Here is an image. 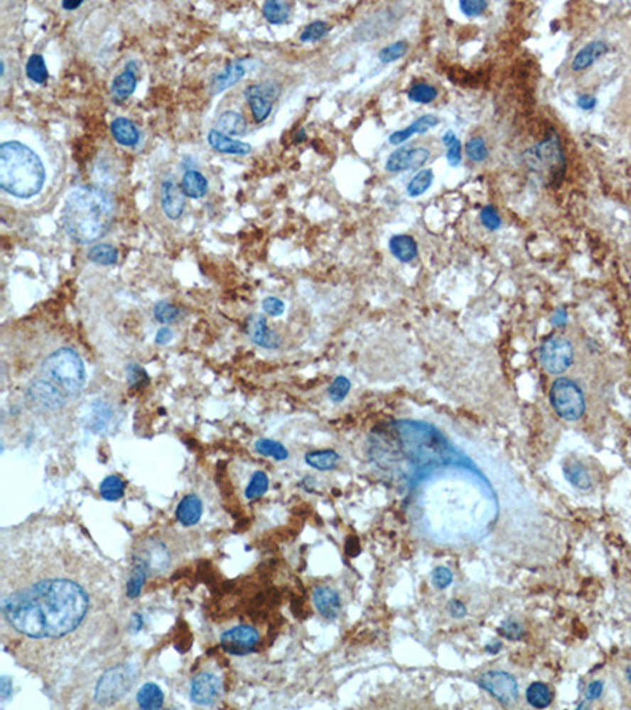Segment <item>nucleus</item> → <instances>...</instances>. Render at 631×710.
<instances>
[{"instance_id": "0eeeda50", "label": "nucleus", "mask_w": 631, "mask_h": 710, "mask_svg": "<svg viewBox=\"0 0 631 710\" xmlns=\"http://www.w3.org/2000/svg\"><path fill=\"white\" fill-rule=\"evenodd\" d=\"M136 680V671L131 665L120 663L102 674L95 687V702L109 707L119 702L131 690Z\"/></svg>"}, {"instance_id": "bb28decb", "label": "nucleus", "mask_w": 631, "mask_h": 710, "mask_svg": "<svg viewBox=\"0 0 631 710\" xmlns=\"http://www.w3.org/2000/svg\"><path fill=\"white\" fill-rule=\"evenodd\" d=\"M390 251L399 262H412L419 254L417 242L414 237L406 234H398L390 239Z\"/></svg>"}, {"instance_id": "4468645a", "label": "nucleus", "mask_w": 631, "mask_h": 710, "mask_svg": "<svg viewBox=\"0 0 631 710\" xmlns=\"http://www.w3.org/2000/svg\"><path fill=\"white\" fill-rule=\"evenodd\" d=\"M245 97L248 99L249 109L253 112V117L261 124L270 116L274 109V99L278 97V89L274 84H254L249 85L245 90Z\"/></svg>"}, {"instance_id": "423d86ee", "label": "nucleus", "mask_w": 631, "mask_h": 710, "mask_svg": "<svg viewBox=\"0 0 631 710\" xmlns=\"http://www.w3.org/2000/svg\"><path fill=\"white\" fill-rule=\"evenodd\" d=\"M43 376L65 392L67 397L76 398L85 385V367L82 358L70 348L57 349L41 363Z\"/></svg>"}, {"instance_id": "4be33fe9", "label": "nucleus", "mask_w": 631, "mask_h": 710, "mask_svg": "<svg viewBox=\"0 0 631 710\" xmlns=\"http://www.w3.org/2000/svg\"><path fill=\"white\" fill-rule=\"evenodd\" d=\"M207 141H209V146L213 150H217V152L225 154V155L243 156V155H248L251 152V146L247 144V142L237 141V139L231 138V136L223 134L218 130H212L209 133V136H207Z\"/></svg>"}, {"instance_id": "9b49d317", "label": "nucleus", "mask_w": 631, "mask_h": 710, "mask_svg": "<svg viewBox=\"0 0 631 710\" xmlns=\"http://www.w3.org/2000/svg\"><path fill=\"white\" fill-rule=\"evenodd\" d=\"M133 562L144 566L149 575L164 571L171 566L172 554L166 543L158 539L142 540L133 554Z\"/></svg>"}, {"instance_id": "bf43d9fd", "label": "nucleus", "mask_w": 631, "mask_h": 710, "mask_svg": "<svg viewBox=\"0 0 631 710\" xmlns=\"http://www.w3.org/2000/svg\"><path fill=\"white\" fill-rule=\"evenodd\" d=\"M551 324L554 327H559V328L568 324V313H566L565 308H557L551 318Z\"/></svg>"}, {"instance_id": "864d4df0", "label": "nucleus", "mask_w": 631, "mask_h": 710, "mask_svg": "<svg viewBox=\"0 0 631 710\" xmlns=\"http://www.w3.org/2000/svg\"><path fill=\"white\" fill-rule=\"evenodd\" d=\"M453 581V573H451L447 566H437L433 571V584L437 589H447Z\"/></svg>"}, {"instance_id": "de8ad7c7", "label": "nucleus", "mask_w": 631, "mask_h": 710, "mask_svg": "<svg viewBox=\"0 0 631 710\" xmlns=\"http://www.w3.org/2000/svg\"><path fill=\"white\" fill-rule=\"evenodd\" d=\"M350 381L347 377L338 376L332 382V385L328 387V398L333 401V403H341V401L347 397V393L350 392Z\"/></svg>"}, {"instance_id": "39448f33", "label": "nucleus", "mask_w": 631, "mask_h": 710, "mask_svg": "<svg viewBox=\"0 0 631 710\" xmlns=\"http://www.w3.org/2000/svg\"><path fill=\"white\" fill-rule=\"evenodd\" d=\"M526 164L534 174L541 178L546 186H561L566 172V156L562 142L554 128L539 144L529 149L524 155Z\"/></svg>"}, {"instance_id": "ddd939ff", "label": "nucleus", "mask_w": 631, "mask_h": 710, "mask_svg": "<svg viewBox=\"0 0 631 710\" xmlns=\"http://www.w3.org/2000/svg\"><path fill=\"white\" fill-rule=\"evenodd\" d=\"M261 642V635L249 625H237L221 636V645L231 655H247L256 650Z\"/></svg>"}, {"instance_id": "7c9ffc66", "label": "nucleus", "mask_w": 631, "mask_h": 710, "mask_svg": "<svg viewBox=\"0 0 631 710\" xmlns=\"http://www.w3.org/2000/svg\"><path fill=\"white\" fill-rule=\"evenodd\" d=\"M136 701L141 709H161L164 704V693L156 684L147 682L139 688Z\"/></svg>"}, {"instance_id": "e433bc0d", "label": "nucleus", "mask_w": 631, "mask_h": 710, "mask_svg": "<svg viewBox=\"0 0 631 710\" xmlns=\"http://www.w3.org/2000/svg\"><path fill=\"white\" fill-rule=\"evenodd\" d=\"M254 448L259 455L275 458V460H278V461L288 460V456H289L288 448H286L281 442L274 441V439H259L254 443Z\"/></svg>"}, {"instance_id": "9d476101", "label": "nucleus", "mask_w": 631, "mask_h": 710, "mask_svg": "<svg viewBox=\"0 0 631 710\" xmlns=\"http://www.w3.org/2000/svg\"><path fill=\"white\" fill-rule=\"evenodd\" d=\"M539 357L541 367L546 370L549 375L561 376L573 365V360H575V349H573V344L570 340L563 338V336L554 335L543 341L539 350Z\"/></svg>"}, {"instance_id": "ea45409f", "label": "nucleus", "mask_w": 631, "mask_h": 710, "mask_svg": "<svg viewBox=\"0 0 631 710\" xmlns=\"http://www.w3.org/2000/svg\"><path fill=\"white\" fill-rule=\"evenodd\" d=\"M434 181V172L431 169H423L419 174H415V177L411 181V183L407 185V195L411 198H419L423 193L428 191L429 186L433 185Z\"/></svg>"}, {"instance_id": "58836bf2", "label": "nucleus", "mask_w": 631, "mask_h": 710, "mask_svg": "<svg viewBox=\"0 0 631 710\" xmlns=\"http://www.w3.org/2000/svg\"><path fill=\"white\" fill-rule=\"evenodd\" d=\"M26 73L31 81L37 82V84H45L48 81L49 73H48L46 62H45V59H43V55L33 54V55L28 57V60L26 63Z\"/></svg>"}, {"instance_id": "8fccbe9b", "label": "nucleus", "mask_w": 631, "mask_h": 710, "mask_svg": "<svg viewBox=\"0 0 631 710\" xmlns=\"http://www.w3.org/2000/svg\"><path fill=\"white\" fill-rule=\"evenodd\" d=\"M497 633L510 641H519L521 638H524V627H522L518 620L507 619L500 623Z\"/></svg>"}, {"instance_id": "052dcab7", "label": "nucleus", "mask_w": 631, "mask_h": 710, "mask_svg": "<svg viewBox=\"0 0 631 710\" xmlns=\"http://www.w3.org/2000/svg\"><path fill=\"white\" fill-rule=\"evenodd\" d=\"M172 338H174V333H172V330L168 328V327H163V328L158 330V333L155 336V341L163 346V344H169L172 341Z\"/></svg>"}, {"instance_id": "4c0bfd02", "label": "nucleus", "mask_w": 631, "mask_h": 710, "mask_svg": "<svg viewBox=\"0 0 631 710\" xmlns=\"http://www.w3.org/2000/svg\"><path fill=\"white\" fill-rule=\"evenodd\" d=\"M99 494L104 500H119L124 497L125 494V482L117 475H109L106 477L102 485H99Z\"/></svg>"}, {"instance_id": "37998d69", "label": "nucleus", "mask_w": 631, "mask_h": 710, "mask_svg": "<svg viewBox=\"0 0 631 710\" xmlns=\"http://www.w3.org/2000/svg\"><path fill=\"white\" fill-rule=\"evenodd\" d=\"M267 490H269L267 473L262 472V470H257L253 473V477H251V480H249V483L245 490V496H247V499H257V497L264 496V494L267 493Z\"/></svg>"}, {"instance_id": "f257e3e1", "label": "nucleus", "mask_w": 631, "mask_h": 710, "mask_svg": "<svg viewBox=\"0 0 631 710\" xmlns=\"http://www.w3.org/2000/svg\"><path fill=\"white\" fill-rule=\"evenodd\" d=\"M117 579L99 557L33 548L0 562V611L11 654L37 672L75 662L112 620Z\"/></svg>"}, {"instance_id": "c03bdc74", "label": "nucleus", "mask_w": 631, "mask_h": 710, "mask_svg": "<svg viewBox=\"0 0 631 710\" xmlns=\"http://www.w3.org/2000/svg\"><path fill=\"white\" fill-rule=\"evenodd\" d=\"M407 49H409L407 41H404V40L394 41V43H392V45L381 49V53H379V60H381L382 63H390L394 60H399L401 57L406 55Z\"/></svg>"}, {"instance_id": "2eb2a0df", "label": "nucleus", "mask_w": 631, "mask_h": 710, "mask_svg": "<svg viewBox=\"0 0 631 710\" xmlns=\"http://www.w3.org/2000/svg\"><path fill=\"white\" fill-rule=\"evenodd\" d=\"M221 696V680L212 672H199L191 680L190 698L198 706H213Z\"/></svg>"}, {"instance_id": "f03ea898", "label": "nucleus", "mask_w": 631, "mask_h": 710, "mask_svg": "<svg viewBox=\"0 0 631 710\" xmlns=\"http://www.w3.org/2000/svg\"><path fill=\"white\" fill-rule=\"evenodd\" d=\"M116 204L102 186L82 185L70 193L62 212V223L68 237L87 245L104 237L112 226Z\"/></svg>"}, {"instance_id": "1a4fd4ad", "label": "nucleus", "mask_w": 631, "mask_h": 710, "mask_svg": "<svg viewBox=\"0 0 631 710\" xmlns=\"http://www.w3.org/2000/svg\"><path fill=\"white\" fill-rule=\"evenodd\" d=\"M68 397L49 379H35L27 385L26 401L31 409L40 414H54L62 411Z\"/></svg>"}, {"instance_id": "dca6fc26", "label": "nucleus", "mask_w": 631, "mask_h": 710, "mask_svg": "<svg viewBox=\"0 0 631 710\" xmlns=\"http://www.w3.org/2000/svg\"><path fill=\"white\" fill-rule=\"evenodd\" d=\"M429 150L426 147H406L398 149L387 158L385 169L389 172H403L407 169L420 168L429 160Z\"/></svg>"}, {"instance_id": "72a5a7b5", "label": "nucleus", "mask_w": 631, "mask_h": 710, "mask_svg": "<svg viewBox=\"0 0 631 710\" xmlns=\"http://www.w3.org/2000/svg\"><path fill=\"white\" fill-rule=\"evenodd\" d=\"M264 18L269 21L270 24H284L288 23V19L291 16V4L288 2H275V0H270V2H265L262 6Z\"/></svg>"}, {"instance_id": "7ed1b4c3", "label": "nucleus", "mask_w": 631, "mask_h": 710, "mask_svg": "<svg viewBox=\"0 0 631 710\" xmlns=\"http://www.w3.org/2000/svg\"><path fill=\"white\" fill-rule=\"evenodd\" d=\"M46 181L45 164L31 147L19 141L0 146V188L18 199H31Z\"/></svg>"}, {"instance_id": "a878e982", "label": "nucleus", "mask_w": 631, "mask_h": 710, "mask_svg": "<svg viewBox=\"0 0 631 710\" xmlns=\"http://www.w3.org/2000/svg\"><path fill=\"white\" fill-rule=\"evenodd\" d=\"M608 45L601 40H595L589 45H586L581 51L576 54L575 59H573L571 68L575 71H583L586 68H589L593 65V62L600 59L601 55L608 53Z\"/></svg>"}, {"instance_id": "f8f14e48", "label": "nucleus", "mask_w": 631, "mask_h": 710, "mask_svg": "<svg viewBox=\"0 0 631 710\" xmlns=\"http://www.w3.org/2000/svg\"><path fill=\"white\" fill-rule=\"evenodd\" d=\"M477 684L504 706H510L518 699V682L508 672L487 671L480 676Z\"/></svg>"}, {"instance_id": "a19ab883", "label": "nucleus", "mask_w": 631, "mask_h": 710, "mask_svg": "<svg viewBox=\"0 0 631 710\" xmlns=\"http://www.w3.org/2000/svg\"><path fill=\"white\" fill-rule=\"evenodd\" d=\"M407 98L411 99V102L420 103V104L433 103L434 99L437 98V89L433 87V85L426 84V82H419L409 89Z\"/></svg>"}, {"instance_id": "13d9d810", "label": "nucleus", "mask_w": 631, "mask_h": 710, "mask_svg": "<svg viewBox=\"0 0 631 710\" xmlns=\"http://www.w3.org/2000/svg\"><path fill=\"white\" fill-rule=\"evenodd\" d=\"M603 690H605V684L601 682V680H595V682L589 684V687H587V701L598 699L601 694H603Z\"/></svg>"}, {"instance_id": "a211bd4d", "label": "nucleus", "mask_w": 631, "mask_h": 710, "mask_svg": "<svg viewBox=\"0 0 631 710\" xmlns=\"http://www.w3.org/2000/svg\"><path fill=\"white\" fill-rule=\"evenodd\" d=\"M247 332L251 341L261 348L278 349L279 344H281V338L269 327L267 319L262 318V316H251L248 319Z\"/></svg>"}, {"instance_id": "412c9836", "label": "nucleus", "mask_w": 631, "mask_h": 710, "mask_svg": "<svg viewBox=\"0 0 631 710\" xmlns=\"http://www.w3.org/2000/svg\"><path fill=\"white\" fill-rule=\"evenodd\" d=\"M203 513H204L203 500H200L196 494H186V496L178 502L176 518L182 526L191 527L198 525L200 518H203Z\"/></svg>"}, {"instance_id": "338daca9", "label": "nucleus", "mask_w": 631, "mask_h": 710, "mask_svg": "<svg viewBox=\"0 0 631 710\" xmlns=\"http://www.w3.org/2000/svg\"><path fill=\"white\" fill-rule=\"evenodd\" d=\"M625 676H627V680H628V685L631 688V665L627 668V672H625Z\"/></svg>"}, {"instance_id": "603ef678", "label": "nucleus", "mask_w": 631, "mask_h": 710, "mask_svg": "<svg viewBox=\"0 0 631 710\" xmlns=\"http://www.w3.org/2000/svg\"><path fill=\"white\" fill-rule=\"evenodd\" d=\"M480 220H482V225L487 229V231H497V229L502 226V220L499 217V213L492 205L485 207L482 213H480Z\"/></svg>"}, {"instance_id": "a18cd8bd", "label": "nucleus", "mask_w": 631, "mask_h": 710, "mask_svg": "<svg viewBox=\"0 0 631 710\" xmlns=\"http://www.w3.org/2000/svg\"><path fill=\"white\" fill-rule=\"evenodd\" d=\"M153 316L160 324H172V322H176L178 316H180V310L172 303L160 302L153 308Z\"/></svg>"}, {"instance_id": "f704fd0d", "label": "nucleus", "mask_w": 631, "mask_h": 710, "mask_svg": "<svg viewBox=\"0 0 631 710\" xmlns=\"http://www.w3.org/2000/svg\"><path fill=\"white\" fill-rule=\"evenodd\" d=\"M527 702L535 709H544L551 706L552 702V692L551 688L543 684V682H534L532 685H529L526 692Z\"/></svg>"}, {"instance_id": "b1692460", "label": "nucleus", "mask_w": 631, "mask_h": 710, "mask_svg": "<svg viewBox=\"0 0 631 710\" xmlns=\"http://www.w3.org/2000/svg\"><path fill=\"white\" fill-rule=\"evenodd\" d=\"M247 73V68L245 65H243V62H231L229 65H226L223 70L220 71V73L213 77V81H212V93H221V92H225L226 89L229 87H232V85H235L237 82L240 81V79L245 76Z\"/></svg>"}, {"instance_id": "c9c22d12", "label": "nucleus", "mask_w": 631, "mask_h": 710, "mask_svg": "<svg viewBox=\"0 0 631 710\" xmlns=\"http://www.w3.org/2000/svg\"><path fill=\"white\" fill-rule=\"evenodd\" d=\"M149 576H150L149 571L144 569V566L136 564V562H131V570H130V575H128V581H126V597L131 598V600L138 598L141 595L142 586H144Z\"/></svg>"}, {"instance_id": "6ab92c4d", "label": "nucleus", "mask_w": 631, "mask_h": 710, "mask_svg": "<svg viewBox=\"0 0 631 710\" xmlns=\"http://www.w3.org/2000/svg\"><path fill=\"white\" fill-rule=\"evenodd\" d=\"M314 606L322 618L327 620H335L341 613V598L332 587L320 586L316 587L313 593Z\"/></svg>"}, {"instance_id": "3c124183", "label": "nucleus", "mask_w": 631, "mask_h": 710, "mask_svg": "<svg viewBox=\"0 0 631 710\" xmlns=\"http://www.w3.org/2000/svg\"><path fill=\"white\" fill-rule=\"evenodd\" d=\"M126 379L131 389H142L149 384V375L146 370L139 365H128L126 367Z\"/></svg>"}, {"instance_id": "6e6d98bb", "label": "nucleus", "mask_w": 631, "mask_h": 710, "mask_svg": "<svg viewBox=\"0 0 631 710\" xmlns=\"http://www.w3.org/2000/svg\"><path fill=\"white\" fill-rule=\"evenodd\" d=\"M284 302L283 300H279L276 297H269V298H265L264 300V303H262V310L265 314H269V316H274V318H278V316H281L284 313Z\"/></svg>"}, {"instance_id": "393cba45", "label": "nucleus", "mask_w": 631, "mask_h": 710, "mask_svg": "<svg viewBox=\"0 0 631 710\" xmlns=\"http://www.w3.org/2000/svg\"><path fill=\"white\" fill-rule=\"evenodd\" d=\"M111 133L114 136V139H116L120 146L125 147H134L141 138L139 128L136 127L130 119L125 117H117L112 122Z\"/></svg>"}, {"instance_id": "680f3d73", "label": "nucleus", "mask_w": 631, "mask_h": 710, "mask_svg": "<svg viewBox=\"0 0 631 710\" xmlns=\"http://www.w3.org/2000/svg\"><path fill=\"white\" fill-rule=\"evenodd\" d=\"M578 106L581 107V109H584V111H590L593 109L595 106H597V98L592 97V95H581L578 98Z\"/></svg>"}, {"instance_id": "2f4dec72", "label": "nucleus", "mask_w": 631, "mask_h": 710, "mask_svg": "<svg viewBox=\"0 0 631 710\" xmlns=\"http://www.w3.org/2000/svg\"><path fill=\"white\" fill-rule=\"evenodd\" d=\"M563 475L568 480L570 485H573L578 490H590L592 488V477L589 470H587L583 464L578 461H571L568 464L563 466Z\"/></svg>"}, {"instance_id": "5701e85b", "label": "nucleus", "mask_w": 631, "mask_h": 710, "mask_svg": "<svg viewBox=\"0 0 631 710\" xmlns=\"http://www.w3.org/2000/svg\"><path fill=\"white\" fill-rule=\"evenodd\" d=\"M439 122L441 120L437 116H433V114H425V116H421L420 119L412 122L411 125L403 128V130L392 133L390 138H389V142L393 146L403 144V142H406L407 139H411L414 134H423V133H426L428 130H431V128H434L436 125H439Z\"/></svg>"}, {"instance_id": "6e6552de", "label": "nucleus", "mask_w": 631, "mask_h": 710, "mask_svg": "<svg viewBox=\"0 0 631 710\" xmlns=\"http://www.w3.org/2000/svg\"><path fill=\"white\" fill-rule=\"evenodd\" d=\"M551 406L565 421H578L586 412V397L581 387L568 377H559L551 385Z\"/></svg>"}, {"instance_id": "0e129e2a", "label": "nucleus", "mask_w": 631, "mask_h": 710, "mask_svg": "<svg viewBox=\"0 0 631 710\" xmlns=\"http://www.w3.org/2000/svg\"><path fill=\"white\" fill-rule=\"evenodd\" d=\"M81 5H82L81 0H63V2H62V9L71 11V10L79 9V6H81Z\"/></svg>"}, {"instance_id": "20e7f679", "label": "nucleus", "mask_w": 631, "mask_h": 710, "mask_svg": "<svg viewBox=\"0 0 631 710\" xmlns=\"http://www.w3.org/2000/svg\"><path fill=\"white\" fill-rule=\"evenodd\" d=\"M393 434L398 437V447L406 460L420 468L450 464L456 461V450L450 446L436 428L419 421H397Z\"/></svg>"}, {"instance_id": "aec40b11", "label": "nucleus", "mask_w": 631, "mask_h": 710, "mask_svg": "<svg viewBox=\"0 0 631 710\" xmlns=\"http://www.w3.org/2000/svg\"><path fill=\"white\" fill-rule=\"evenodd\" d=\"M136 85H138V65L136 62H128L125 70L117 77H114L111 84L112 98L117 103L125 102L133 95Z\"/></svg>"}, {"instance_id": "49530a36", "label": "nucleus", "mask_w": 631, "mask_h": 710, "mask_svg": "<svg viewBox=\"0 0 631 710\" xmlns=\"http://www.w3.org/2000/svg\"><path fill=\"white\" fill-rule=\"evenodd\" d=\"M330 32V26L325 21H314V23L308 24L305 27V31L300 35V40L308 43V41H319L320 38H324L325 35Z\"/></svg>"}, {"instance_id": "c85d7f7f", "label": "nucleus", "mask_w": 631, "mask_h": 710, "mask_svg": "<svg viewBox=\"0 0 631 710\" xmlns=\"http://www.w3.org/2000/svg\"><path fill=\"white\" fill-rule=\"evenodd\" d=\"M218 131L227 136H240L247 131V120L237 111H225L217 120Z\"/></svg>"}, {"instance_id": "f3484780", "label": "nucleus", "mask_w": 631, "mask_h": 710, "mask_svg": "<svg viewBox=\"0 0 631 710\" xmlns=\"http://www.w3.org/2000/svg\"><path fill=\"white\" fill-rule=\"evenodd\" d=\"M185 193L182 190L180 185H177L172 178H166L161 183V191H160V204L163 213L166 215L169 220H178L185 212Z\"/></svg>"}, {"instance_id": "09e8293b", "label": "nucleus", "mask_w": 631, "mask_h": 710, "mask_svg": "<svg viewBox=\"0 0 631 710\" xmlns=\"http://www.w3.org/2000/svg\"><path fill=\"white\" fill-rule=\"evenodd\" d=\"M465 154H468L472 161L482 163L486 160L487 155H490V150H487L486 142L482 138H472L468 144H465Z\"/></svg>"}, {"instance_id": "e2e57ef3", "label": "nucleus", "mask_w": 631, "mask_h": 710, "mask_svg": "<svg viewBox=\"0 0 631 710\" xmlns=\"http://www.w3.org/2000/svg\"><path fill=\"white\" fill-rule=\"evenodd\" d=\"M0 693H2V699L6 701L10 698V694H11V680L10 677H6V676H2V679H0Z\"/></svg>"}, {"instance_id": "79ce46f5", "label": "nucleus", "mask_w": 631, "mask_h": 710, "mask_svg": "<svg viewBox=\"0 0 631 710\" xmlns=\"http://www.w3.org/2000/svg\"><path fill=\"white\" fill-rule=\"evenodd\" d=\"M443 146L447 147V161L451 168H458L461 164V142L458 136L448 130L442 136Z\"/></svg>"}, {"instance_id": "4d7b16f0", "label": "nucleus", "mask_w": 631, "mask_h": 710, "mask_svg": "<svg viewBox=\"0 0 631 710\" xmlns=\"http://www.w3.org/2000/svg\"><path fill=\"white\" fill-rule=\"evenodd\" d=\"M448 613H450L451 618L463 619V618H465V615H468V608H465L463 601H460V600H451L448 603Z\"/></svg>"}, {"instance_id": "69168bd1", "label": "nucleus", "mask_w": 631, "mask_h": 710, "mask_svg": "<svg viewBox=\"0 0 631 710\" xmlns=\"http://www.w3.org/2000/svg\"><path fill=\"white\" fill-rule=\"evenodd\" d=\"M500 649H502V642L500 641H492V642H490V644L486 645V652H487V654H492V655L494 654H499Z\"/></svg>"}, {"instance_id": "5fc2aeb1", "label": "nucleus", "mask_w": 631, "mask_h": 710, "mask_svg": "<svg viewBox=\"0 0 631 710\" xmlns=\"http://www.w3.org/2000/svg\"><path fill=\"white\" fill-rule=\"evenodd\" d=\"M460 9L465 16H480L487 9V2L485 0H463L460 2Z\"/></svg>"}, {"instance_id": "473e14b6", "label": "nucleus", "mask_w": 631, "mask_h": 710, "mask_svg": "<svg viewBox=\"0 0 631 710\" xmlns=\"http://www.w3.org/2000/svg\"><path fill=\"white\" fill-rule=\"evenodd\" d=\"M87 257L93 264L111 267V265H116L119 262V251L112 245H107V243H97V245H93L89 249Z\"/></svg>"}, {"instance_id": "cd10ccee", "label": "nucleus", "mask_w": 631, "mask_h": 710, "mask_svg": "<svg viewBox=\"0 0 631 710\" xmlns=\"http://www.w3.org/2000/svg\"><path fill=\"white\" fill-rule=\"evenodd\" d=\"M182 190L185 193L186 198L191 199H200L207 195L209 191V181H207L204 174H200L199 171H186L182 177Z\"/></svg>"}, {"instance_id": "c756f323", "label": "nucleus", "mask_w": 631, "mask_h": 710, "mask_svg": "<svg viewBox=\"0 0 631 710\" xmlns=\"http://www.w3.org/2000/svg\"><path fill=\"white\" fill-rule=\"evenodd\" d=\"M305 461L308 466L318 470H333L340 464L341 456L335 450H316L306 453Z\"/></svg>"}]
</instances>
